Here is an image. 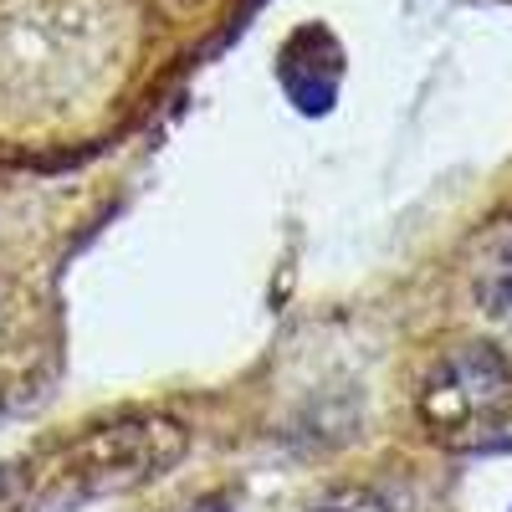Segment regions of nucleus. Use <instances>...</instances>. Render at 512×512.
Returning <instances> with one entry per match:
<instances>
[{"instance_id": "f257e3e1", "label": "nucleus", "mask_w": 512, "mask_h": 512, "mask_svg": "<svg viewBox=\"0 0 512 512\" xmlns=\"http://www.w3.org/2000/svg\"><path fill=\"white\" fill-rule=\"evenodd\" d=\"M190 451V431L175 415H159V410H139V415H123L108 420L98 431H88L82 441H72L67 451L52 456V466L41 472L36 502L67 512L82 502H103V497H123V492H139L159 477H169Z\"/></svg>"}, {"instance_id": "f03ea898", "label": "nucleus", "mask_w": 512, "mask_h": 512, "mask_svg": "<svg viewBox=\"0 0 512 512\" xmlns=\"http://www.w3.org/2000/svg\"><path fill=\"white\" fill-rule=\"evenodd\" d=\"M420 420L451 451L512 446V364L492 344L441 354L420 384Z\"/></svg>"}, {"instance_id": "7ed1b4c3", "label": "nucleus", "mask_w": 512, "mask_h": 512, "mask_svg": "<svg viewBox=\"0 0 512 512\" xmlns=\"http://www.w3.org/2000/svg\"><path fill=\"white\" fill-rule=\"evenodd\" d=\"M338 77H344V52L323 26H303L282 47V88L303 113H328L338 98Z\"/></svg>"}, {"instance_id": "20e7f679", "label": "nucleus", "mask_w": 512, "mask_h": 512, "mask_svg": "<svg viewBox=\"0 0 512 512\" xmlns=\"http://www.w3.org/2000/svg\"><path fill=\"white\" fill-rule=\"evenodd\" d=\"M477 297H482L487 318H497V323L512 328V241L492 256L487 267H482V277H477Z\"/></svg>"}, {"instance_id": "39448f33", "label": "nucleus", "mask_w": 512, "mask_h": 512, "mask_svg": "<svg viewBox=\"0 0 512 512\" xmlns=\"http://www.w3.org/2000/svg\"><path fill=\"white\" fill-rule=\"evenodd\" d=\"M297 512H390V502H384L379 492H369V487H328L313 502H303Z\"/></svg>"}, {"instance_id": "423d86ee", "label": "nucleus", "mask_w": 512, "mask_h": 512, "mask_svg": "<svg viewBox=\"0 0 512 512\" xmlns=\"http://www.w3.org/2000/svg\"><path fill=\"white\" fill-rule=\"evenodd\" d=\"M175 512H231V492H216V497H195V502H185V507H175Z\"/></svg>"}]
</instances>
